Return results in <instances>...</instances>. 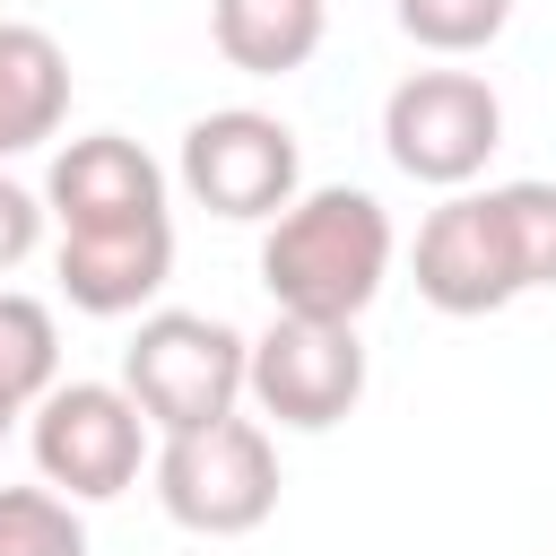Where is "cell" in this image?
<instances>
[{
	"label": "cell",
	"instance_id": "277c9868",
	"mask_svg": "<svg viewBox=\"0 0 556 556\" xmlns=\"http://www.w3.org/2000/svg\"><path fill=\"white\" fill-rule=\"evenodd\" d=\"M156 504L174 530L191 539H252L269 513H278V443L261 417H217V426H191V434H165L156 443Z\"/></svg>",
	"mask_w": 556,
	"mask_h": 556
},
{
	"label": "cell",
	"instance_id": "6da1fadb",
	"mask_svg": "<svg viewBox=\"0 0 556 556\" xmlns=\"http://www.w3.org/2000/svg\"><path fill=\"white\" fill-rule=\"evenodd\" d=\"M408 278L434 313L486 321L539 287H556V182H486L426 208L408 243Z\"/></svg>",
	"mask_w": 556,
	"mask_h": 556
},
{
	"label": "cell",
	"instance_id": "3957f363",
	"mask_svg": "<svg viewBox=\"0 0 556 556\" xmlns=\"http://www.w3.org/2000/svg\"><path fill=\"white\" fill-rule=\"evenodd\" d=\"M243 356L252 339L217 313H139L130 348H122V391L139 400L148 434H191V426H217L243 408Z\"/></svg>",
	"mask_w": 556,
	"mask_h": 556
},
{
	"label": "cell",
	"instance_id": "ba28073f",
	"mask_svg": "<svg viewBox=\"0 0 556 556\" xmlns=\"http://www.w3.org/2000/svg\"><path fill=\"white\" fill-rule=\"evenodd\" d=\"M243 400L287 434H330L365 400V339L356 321H304L278 313L243 356Z\"/></svg>",
	"mask_w": 556,
	"mask_h": 556
},
{
	"label": "cell",
	"instance_id": "e0dca14e",
	"mask_svg": "<svg viewBox=\"0 0 556 556\" xmlns=\"http://www.w3.org/2000/svg\"><path fill=\"white\" fill-rule=\"evenodd\" d=\"M9 426H17V417H9V408H0V443H9Z\"/></svg>",
	"mask_w": 556,
	"mask_h": 556
},
{
	"label": "cell",
	"instance_id": "8fae6325",
	"mask_svg": "<svg viewBox=\"0 0 556 556\" xmlns=\"http://www.w3.org/2000/svg\"><path fill=\"white\" fill-rule=\"evenodd\" d=\"M70 122V52L35 17H0V165L35 156Z\"/></svg>",
	"mask_w": 556,
	"mask_h": 556
},
{
	"label": "cell",
	"instance_id": "5b68a950",
	"mask_svg": "<svg viewBox=\"0 0 556 556\" xmlns=\"http://www.w3.org/2000/svg\"><path fill=\"white\" fill-rule=\"evenodd\" d=\"M504 148V96L478 70H408L382 96V156L426 191H469Z\"/></svg>",
	"mask_w": 556,
	"mask_h": 556
},
{
	"label": "cell",
	"instance_id": "4fadbf2b",
	"mask_svg": "<svg viewBox=\"0 0 556 556\" xmlns=\"http://www.w3.org/2000/svg\"><path fill=\"white\" fill-rule=\"evenodd\" d=\"M52 382H61V321H52V304L26 295V287H0V408L26 417Z\"/></svg>",
	"mask_w": 556,
	"mask_h": 556
},
{
	"label": "cell",
	"instance_id": "9a60e30c",
	"mask_svg": "<svg viewBox=\"0 0 556 556\" xmlns=\"http://www.w3.org/2000/svg\"><path fill=\"white\" fill-rule=\"evenodd\" d=\"M0 556H87V521L52 486H0Z\"/></svg>",
	"mask_w": 556,
	"mask_h": 556
},
{
	"label": "cell",
	"instance_id": "7a4b0ae2",
	"mask_svg": "<svg viewBox=\"0 0 556 556\" xmlns=\"http://www.w3.org/2000/svg\"><path fill=\"white\" fill-rule=\"evenodd\" d=\"M391 261H400V235L365 182H313L261 235L269 304L304 321H365V304L391 287Z\"/></svg>",
	"mask_w": 556,
	"mask_h": 556
},
{
	"label": "cell",
	"instance_id": "7c38bea8",
	"mask_svg": "<svg viewBox=\"0 0 556 556\" xmlns=\"http://www.w3.org/2000/svg\"><path fill=\"white\" fill-rule=\"evenodd\" d=\"M208 35L243 78H287L321 52V0H208Z\"/></svg>",
	"mask_w": 556,
	"mask_h": 556
},
{
	"label": "cell",
	"instance_id": "9c48e42d",
	"mask_svg": "<svg viewBox=\"0 0 556 556\" xmlns=\"http://www.w3.org/2000/svg\"><path fill=\"white\" fill-rule=\"evenodd\" d=\"M43 217L61 235H96V226H139V217H174L165 208V165L122 139V130H87L52 156L43 174Z\"/></svg>",
	"mask_w": 556,
	"mask_h": 556
},
{
	"label": "cell",
	"instance_id": "5bb4252c",
	"mask_svg": "<svg viewBox=\"0 0 556 556\" xmlns=\"http://www.w3.org/2000/svg\"><path fill=\"white\" fill-rule=\"evenodd\" d=\"M391 17H400V35H408L417 52L469 61V52H486V43L513 26V0H391Z\"/></svg>",
	"mask_w": 556,
	"mask_h": 556
},
{
	"label": "cell",
	"instance_id": "8992f818",
	"mask_svg": "<svg viewBox=\"0 0 556 556\" xmlns=\"http://www.w3.org/2000/svg\"><path fill=\"white\" fill-rule=\"evenodd\" d=\"M174 182L226 217V226H269L295 191H304V148L278 113L261 104H217L182 130V156H174Z\"/></svg>",
	"mask_w": 556,
	"mask_h": 556
},
{
	"label": "cell",
	"instance_id": "2e32d148",
	"mask_svg": "<svg viewBox=\"0 0 556 556\" xmlns=\"http://www.w3.org/2000/svg\"><path fill=\"white\" fill-rule=\"evenodd\" d=\"M35 243H43V191H26V182L0 165V278H9L17 261H35Z\"/></svg>",
	"mask_w": 556,
	"mask_h": 556
},
{
	"label": "cell",
	"instance_id": "52a82bcc",
	"mask_svg": "<svg viewBox=\"0 0 556 556\" xmlns=\"http://www.w3.org/2000/svg\"><path fill=\"white\" fill-rule=\"evenodd\" d=\"M26 443H35V478L70 504H113L122 486H139L148 460V417L122 382H52L26 408Z\"/></svg>",
	"mask_w": 556,
	"mask_h": 556
},
{
	"label": "cell",
	"instance_id": "30bf717a",
	"mask_svg": "<svg viewBox=\"0 0 556 556\" xmlns=\"http://www.w3.org/2000/svg\"><path fill=\"white\" fill-rule=\"evenodd\" d=\"M61 304L87 321H122L148 313L174 278V217H139V226H96V235H61L52 252Z\"/></svg>",
	"mask_w": 556,
	"mask_h": 556
}]
</instances>
